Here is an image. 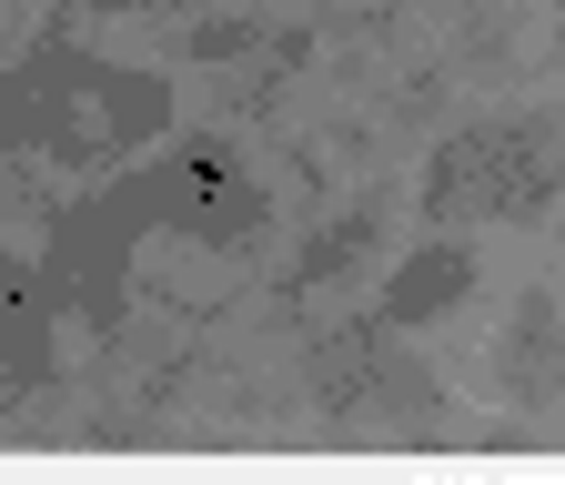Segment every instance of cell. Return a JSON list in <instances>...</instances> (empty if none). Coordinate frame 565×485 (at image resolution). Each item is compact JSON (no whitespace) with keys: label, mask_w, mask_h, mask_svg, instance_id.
<instances>
[{"label":"cell","mask_w":565,"mask_h":485,"mask_svg":"<svg viewBox=\"0 0 565 485\" xmlns=\"http://www.w3.org/2000/svg\"><path fill=\"white\" fill-rule=\"evenodd\" d=\"M82 11H172V0H82Z\"/></svg>","instance_id":"52a82bcc"},{"label":"cell","mask_w":565,"mask_h":485,"mask_svg":"<svg viewBox=\"0 0 565 485\" xmlns=\"http://www.w3.org/2000/svg\"><path fill=\"white\" fill-rule=\"evenodd\" d=\"M121 192H131L141 223H162V233H182V243H212V253H243V243L273 223V192L243 172L233 143H182L172 162H141Z\"/></svg>","instance_id":"7a4b0ae2"},{"label":"cell","mask_w":565,"mask_h":485,"mask_svg":"<svg viewBox=\"0 0 565 485\" xmlns=\"http://www.w3.org/2000/svg\"><path fill=\"white\" fill-rule=\"evenodd\" d=\"M565 182V131L545 112H515V122H475L435 152L424 172V213L435 223H525L545 213Z\"/></svg>","instance_id":"6da1fadb"},{"label":"cell","mask_w":565,"mask_h":485,"mask_svg":"<svg viewBox=\"0 0 565 485\" xmlns=\"http://www.w3.org/2000/svg\"><path fill=\"white\" fill-rule=\"evenodd\" d=\"M465 284H475V253H465V243H424V253L394 273V284H384L374 324H384V334H414L424 314H435V304H455Z\"/></svg>","instance_id":"277c9868"},{"label":"cell","mask_w":565,"mask_h":485,"mask_svg":"<svg viewBox=\"0 0 565 485\" xmlns=\"http://www.w3.org/2000/svg\"><path fill=\"white\" fill-rule=\"evenodd\" d=\"M51 324H61V273L51 253H0V384H51Z\"/></svg>","instance_id":"3957f363"},{"label":"cell","mask_w":565,"mask_h":485,"mask_svg":"<svg viewBox=\"0 0 565 485\" xmlns=\"http://www.w3.org/2000/svg\"><path fill=\"white\" fill-rule=\"evenodd\" d=\"M243 51H303L294 31H253V21H212V31H192V61H243Z\"/></svg>","instance_id":"8992f818"},{"label":"cell","mask_w":565,"mask_h":485,"mask_svg":"<svg viewBox=\"0 0 565 485\" xmlns=\"http://www.w3.org/2000/svg\"><path fill=\"white\" fill-rule=\"evenodd\" d=\"M364 243H374V213H343V223H333V233H323V243H313V253L294 263V294H313L323 273H343V263L364 253Z\"/></svg>","instance_id":"5b68a950"}]
</instances>
